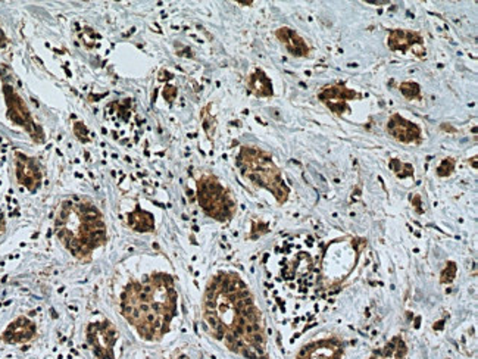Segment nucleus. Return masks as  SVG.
<instances>
[{
    "mask_svg": "<svg viewBox=\"0 0 478 359\" xmlns=\"http://www.w3.org/2000/svg\"><path fill=\"white\" fill-rule=\"evenodd\" d=\"M204 318L209 333L233 352L251 359L265 358L264 321L253 296L236 274H220L206 289Z\"/></svg>",
    "mask_w": 478,
    "mask_h": 359,
    "instance_id": "nucleus-1",
    "label": "nucleus"
},
{
    "mask_svg": "<svg viewBox=\"0 0 478 359\" xmlns=\"http://www.w3.org/2000/svg\"><path fill=\"white\" fill-rule=\"evenodd\" d=\"M177 312L173 278L157 274L130 285L122 293V315L147 340L161 339Z\"/></svg>",
    "mask_w": 478,
    "mask_h": 359,
    "instance_id": "nucleus-2",
    "label": "nucleus"
},
{
    "mask_svg": "<svg viewBox=\"0 0 478 359\" xmlns=\"http://www.w3.org/2000/svg\"><path fill=\"white\" fill-rule=\"evenodd\" d=\"M55 228L58 239L79 258L90 255L106 239L103 216L86 200H65L56 215Z\"/></svg>",
    "mask_w": 478,
    "mask_h": 359,
    "instance_id": "nucleus-3",
    "label": "nucleus"
},
{
    "mask_svg": "<svg viewBox=\"0 0 478 359\" xmlns=\"http://www.w3.org/2000/svg\"><path fill=\"white\" fill-rule=\"evenodd\" d=\"M237 165L246 180L271 192L279 204H284L287 200L290 189L283 180L281 171L267 152L256 148H241L237 156Z\"/></svg>",
    "mask_w": 478,
    "mask_h": 359,
    "instance_id": "nucleus-4",
    "label": "nucleus"
},
{
    "mask_svg": "<svg viewBox=\"0 0 478 359\" xmlns=\"http://www.w3.org/2000/svg\"><path fill=\"white\" fill-rule=\"evenodd\" d=\"M197 199L202 209L213 220L225 221L234 215V200L225 187L212 176H205L197 181Z\"/></svg>",
    "mask_w": 478,
    "mask_h": 359,
    "instance_id": "nucleus-5",
    "label": "nucleus"
},
{
    "mask_svg": "<svg viewBox=\"0 0 478 359\" xmlns=\"http://www.w3.org/2000/svg\"><path fill=\"white\" fill-rule=\"evenodd\" d=\"M87 341L99 359H112L117 330L109 321L93 322L87 329Z\"/></svg>",
    "mask_w": 478,
    "mask_h": 359,
    "instance_id": "nucleus-6",
    "label": "nucleus"
},
{
    "mask_svg": "<svg viewBox=\"0 0 478 359\" xmlns=\"http://www.w3.org/2000/svg\"><path fill=\"white\" fill-rule=\"evenodd\" d=\"M5 98H6L9 118L17 124V126H21L22 129H25L36 140H41L36 124L32 118V114H29L24 100L18 96V93L12 87H5Z\"/></svg>",
    "mask_w": 478,
    "mask_h": 359,
    "instance_id": "nucleus-7",
    "label": "nucleus"
},
{
    "mask_svg": "<svg viewBox=\"0 0 478 359\" xmlns=\"http://www.w3.org/2000/svg\"><path fill=\"white\" fill-rule=\"evenodd\" d=\"M387 44L393 52L400 53H413L418 58L425 56V44L424 39L415 33V31L408 30H392L387 37Z\"/></svg>",
    "mask_w": 478,
    "mask_h": 359,
    "instance_id": "nucleus-8",
    "label": "nucleus"
},
{
    "mask_svg": "<svg viewBox=\"0 0 478 359\" xmlns=\"http://www.w3.org/2000/svg\"><path fill=\"white\" fill-rule=\"evenodd\" d=\"M15 168H17L18 181L29 192H37L41 184V171L39 164L29 156L17 152L15 155Z\"/></svg>",
    "mask_w": 478,
    "mask_h": 359,
    "instance_id": "nucleus-9",
    "label": "nucleus"
},
{
    "mask_svg": "<svg viewBox=\"0 0 478 359\" xmlns=\"http://www.w3.org/2000/svg\"><path fill=\"white\" fill-rule=\"evenodd\" d=\"M343 351L340 340L322 339L305 346L298 359H342Z\"/></svg>",
    "mask_w": 478,
    "mask_h": 359,
    "instance_id": "nucleus-10",
    "label": "nucleus"
},
{
    "mask_svg": "<svg viewBox=\"0 0 478 359\" xmlns=\"http://www.w3.org/2000/svg\"><path fill=\"white\" fill-rule=\"evenodd\" d=\"M387 131L393 138L397 140V142L405 143V145L418 143L423 137L421 129L416 126V124H413L412 121L404 118L399 114H394L390 117L389 124H387Z\"/></svg>",
    "mask_w": 478,
    "mask_h": 359,
    "instance_id": "nucleus-11",
    "label": "nucleus"
},
{
    "mask_svg": "<svg viewBox=\"0 0 478 359\" xmlns=\"http://www.w3.org/2000/svg\"><path fill=\"white\" fill-rule=\"evenodd\" d=\"M359 95L354 90H349L343 84H333L326 89H322V91L318 95L319 100L322 103H326L331 111L337 115H342L346 111V103L349 100H353L354 98H358Z\"/></svg>",
    "mask_w": 478,
    "mask_h": 359,
    "instance_id": "nucleus-12",
    "label": "nucleus"
},
{
    "mask_svg": "<svg viewBox=\"0 0 478 359\" xmlns=\"http://www.w3.org/2000/svg\"><path fill=\"white\" fill-rule=\"evenodd\" d=\"M36 334H37L36 324L27 317H20L6 327V330L2 334V339L6 343H11V345H18V343L33 340Z\"/></svg>",
    "mask_w": 478,
    "mask_h": 359,
    "instance_id": "nucleus-13",
    "label": "nucleus"
},
{
    "mask_svg": "<svg viewBox=\"0 0 478 359\" xmlns=\"http://www.w3.org/2000/svg\"><path fill=\"white\" fill-rule=\"evenodd\" d=\"M277 39H279L288 51L290 55L296 58H305L310 53V48H307L306 41L296 33L295 30H291L288 27H283L280 30H277L275 33Z\"/></svg>",
    "mask_w": 478,
    "mask_h": 359,
    "instance_id": "nucleus-14",
    "label": "nucleus"
},
{
    "mask_svg": "<svg viewBox=\"0 0 478 359\" xmlns=\"http://www.w3.org/2000/svg\"><path fill=\"white\" fill-rule=\"evenodd\" d=\"M248 87L258 98H270L272 96V83L268 78V75L262 70H255L249 80H248Z\"/></svg>",
    "mask_w": 478,
    "mask_h": 359,
    "instance_id": "nucleus-15",
    "label": "nucleus"
},
{
    "mask_svg": "<svg viewBox=\"0 0 478 359\" xmlns=\"http://www.w3.org/2000/svg\"><path fill=\"white\" fill-rule=\"evenodd\" d=\"M128 224L131 228L140 233L153 231L155 228V223H153V216L142 209H135L128 215Z\"/></svg>",
    "mask_w": 478,
    "mask_h": 359,
    "instance_id": "nucleus-16",
    "label": "nucleus"
},
{
    "mask_svg": "<svg viewBox=\"0 0 478 359\" xmlns=\"http://www.w3.org/2000/svg\"><path fill=\"white\" fill-rule=\"evenodd\" d=\"M405 353H406L405 343L399 337H396L389 343L387 346H385L383 351H380L371 359H404Z\"/></svg>",
    "mask_w": 478,
    "mask_h": 359,
    "instance_id": "nucleus-17",
    "label": "nucleus"
},
{
    "mask_svg": "<svg viewBox=\"0 0 478 359\" xmlns=\"http://www.w3.org/2000/svg\"><path fill=\"white\" fill-rule=\"evenodd\" d=\"M389 167L399 178H406V177L413 176V167L411 164H405L399 159H392Z\"/></svg>",
    "mask_w": 478,
    "mask_h": 359,
    "instance_id": "nucleus-18",
    "label": "nucleus"
},
{
    "mask_svg": "<svg viewBox=\"0 0 478 359\" xmlns=\"http://www.w3.org/2000/svg\"><path fill=\"white\" fill-rule=\"evenodd\" d=\"M400 91H402V95L412 100V99H420L421 98V89L420 84L412 83V81H406L400 84Z\"/></svg>",
    "mask_w": 478,
    "mask_h": 359,
    "instance_id": "nucleus-19",
    "label": "nucleus"
},
{
    "mask_svg": "<svg viewBox=\"0 0 478 359\" xmlns=\"http://www.w3.org/2000/svg\"><path fill=\"white\" fill-rule=\"evenodd\" d=\"M455 159L453 158H446L442 161V164L437 168V176L439 177H449L455 171Z\"/></svg>",
    "mask_w": 478,
    "mask_h": 359,
    "instance_id": "nucleus-20",
    "label": "nucleus"
},
{
    "mask_svg": "<svg viewBox=\"0 0 478 359\" xmlns=\"http://www.w3.org/2000/svg\"><path fill=\"white\" fill-rule=\"evenodd\" d=\"M204 129L209 134V137L213 136L215 129H217V121L208 112V107L204 111Z\"/></svg>",
    "mask_w": 478,
    "mask_h": 359,
    "instance_id": "nucleus-21",
    "label": "nucleus"
},
{
    "mask_svg": "<svg viewBox=\"0 0 478 359\" xmlns=\"http://www.w3.org/2000/svg\"><path fill=\"white\" fill-rule=\"evenodd\" d=\"M456 275V265L453 262L447 263V267L442 273V283H451Z\"/></svg>",
    "mask_w": 478,
    "mask_h": 359,
    "instance_id": "nucleus-22",
    "label": "nucleus"
},
{
    "mask_svg": "<svg viewBox=\"0 0 478 359\" xmlns=\"http://www.w3.org/2000/svg\"><path fill=\"white\" fill-rule=\"evenodd\" d=\"M162 95H164L165 100L173 102V100L175 99V96H177V89L173 87V86H166V87L164 89V91H162Z\"/></svg>",
    "mask_w": 478,
    "mask_h": 359,
    "instance_id": "nucleus-23",
    "label": "nucleus"
},
{
    "mask_svg": "<svg viewBox=\"0 0 478 359\" xmlns=\"http://www.w3.org/2000/svg\"><path fill=\"white\" fill-rule=\"evenodd\" d=\"M75 134H77V137H79L80 140H83V142H86V137L84 136H87V130H86V127L83 126L81 122H77L75 124Z\"/></svg>",
    "mask_w": 478,
    "mask_h": 359,
    "instance_id": "nucleus-24",
    "label": "nucleus"
},
{
    "mask_svg": "<svg viewBox=\"0 0 478 359\" xmlns=\"http://www.w3.org/2000/svg\"><path fill=\"white\" fill-rule=\"evenodd\" d=\"M6 36H5V33H4V30L2 28H0V48H4V46H6Z\"/></svg>",
    "mask_w": 478,
    "mask_h": 359,
    "instance_id": "nucleus-25",
    "label": "nucleus"
},
{
    "mask_svg": "<svg viewBox=\"0 0 478 359\" xmlns=\"http://www.w3.org/2000/svg\"><path fill=\"white\" fill-rule=\"evenodd\" d=\"M5 230V216L0 215V233Z\"/></svg>",
    "mask_w": 478,
    "mask_h": 359,
    "instance_id": "nucleus-26",
    "label": "nucleus"
}]
</instances>
